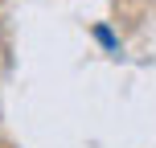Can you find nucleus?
Returning <instances> with one entry per match:
<instances>
[{
	"mask_svg": "<svg viewBox=\"0 0 156 148\" xmlns=\"http://www.w3.org/2000/svg\"><path fill=\"white\" fill-rule=\"evenodd\" d=\"M94 37H99V41H103V45H107V49L115 45V37H111V29H103V25H99V29H94Z\"/></svg>",
	"mask_w": 156,
	"mask_h": 148,
	"instance_id": "nucleus-1",
	"label": "nucleus"
}]
</instances>
